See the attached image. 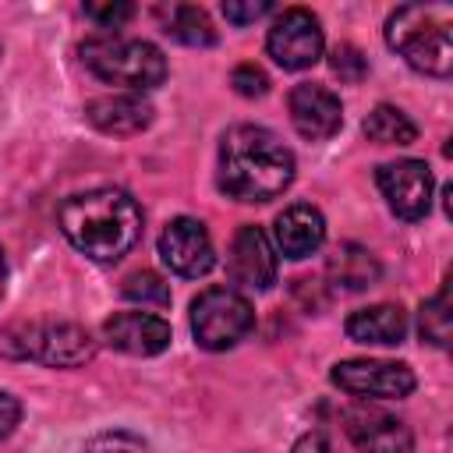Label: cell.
<instances>
[{"label":"cell","mask_w":453,"mask_h":453,"mask_svg":"<svg viewBox=\"0 0 453 453\" xmlns=\"http://www.w3.org/2000/svg\"><path fill=\"white\" fill-rule=\"evenodd\" d=\"M57 223L64 237L92 262H117L142 237V209L120 188H92L64 198Z\"/></svg>","instance_id":"6da1fadb"},{"label":"cell","mask_w":453,"mask_h":453,"mask_svg":"<svg viewBox=\"0 0 453 453\" xmlns=\"http://www.w3.org/2000/svg\"><path fill=\"white\" fill-rule=\"evenodd\" d=\"M294 180V152L258 124H237L219 142V188L237 202H269Z\"/></svg>","instance_id":"7a4b0ae2"},{"label":"cell","mask_w":453,"mask_h":453,"mask_svg":"<svg viewBox=\"0 0 453 453\" xmlns=\"http://www.w3.org/2000/svg\"><path fill=\"white\" fill-rule=\"evenodd\" d=\"M386 42L421 74L446 78L453 71V21L442 7H396L386 21Z\"/></svg>","instance_id":"3957f363"},{"label":"cell","mask_w":453,"mask_h":453,"mask_svg":"<svg viewBox=\"0 0 453 453\" xmlns=\"http://www.w3.org/2000/svg\"><path fill=\"white\" fill-rule=\"evenodd\" d=\"M81 64L106 85H120L124 92H149L166 78V57L159 46L117 32H99L81 42Z\"/></svg>","instance_id":"277c9868"},{"label":"cell","mask_w":453,"mask_h":453,"mask_svg":"<svg viewBox=\"0 0 453 453\" xmlns=\"http://www.w3.org/2000/svg\"><path fill=\"white\" fill-rule=\"evenodd\" d=\"M255 326L251 301L234 287H209L191 301V333L205 350H230Z\"/></svg>","instance_id":"5b68a950"},{"label":"cell","mask_w":453,"mask_h":453,"mask_svg":"<svg viewBox=\"0 0 453 453\" xmlns=\"http://www.w3.org/2000/svg\"><path fill=\"white\" fill-rule=\"evenodd\" d=\"M18 354L50 368H78L92 361L96 340L74 322H32L18 329Z\"/></svg>","instance_id":"8992f818"},{"label":"cell","mask_w":453,"mask_h":453,"mask_svg":"<svg viewBox=\"0 0 453 453\" xmlns=\"http://www.w3.org/2000/svg\"><path fill=\"white\" fill-rule=\"evenodd\" d=\"M322 25L311 11L304 7H287L283 14L273 18V28L265 35L269 57L283 71H304L322 57Z\"/></svg>","instance_id":"52a82bcc"},{"label":"cell","mask_w":453,"mask_h":453,"mask_svg":"<svg viewBox=\"0 0 453 453\" xmlns=\"http://www.w3.org/2000/svg\"><path fill=\"white\" fill-rule=\"evenodd\" d=\"M333 386H340L350 396L361 400H400L414 389V372L400 361H372V357H350L333 365L329 372Z\"/></svg>","instance_id":"ba28073f"},{"label":"cell","mask_w":453,"mask_h":453,"mask_svg":"<svg viewBox=\"0 0 453 453\" xmlns=\"http://www.w3.org/2000/svg\"><path fill=\"white\" fill-rule=\"evenodd\" d=\"M375 184L386 205L400 219H425L432 209V170L425 159H393L375 170Z\"/></svg>","instance_id":"9c48e42d"},{"label":"cell","mask_w":453,"mask_h":453,"mask_svg":"<svg viewBox=\"0 0 453 453\" xmlns=\"http://www.w3.org/2000/svg\"><path fill=\"white\" fill-rule=\"evenodd\" d=\"M159 258L177 276H188V280L205 276L216 265V248H212V237H209L205 223H198L191 216L170 219L159 234Z\"/></svg>","instance_id":"30bf717a"},{"label":"cell","mask_w":453,"mask_h":453,"mask_svg":"<svg viewBox=\"0 0 453 453\" xmlns=\"http://www.w3.org/2000/svg\"><path fill=\"white\" fill-rule=\"evenodd\" d=\"M226 273L244 290H269L276 283V248L262 226L248 223L234 234L230 255H226Z\"/></svg>","instance_id":"8fae6325"},{"label":"cell","mask_w":453,"mask_h":453,"mask_svg":"<svg viewBox=\"0 0 453 453\" xmlns=\"http://www.w3.org/2000/svg\"><path fill=\"white\" fill-rule=\"evenodd\" d=\"M287 110H290V124L297 127V134L311 138V142L333 138L340 131V124H343L340 96L329 92L326 85H315V81L294 85L290 96H287Z\"/></svg>","instance_id":"7c38bea8"},{"label":"cell","mask_w":453,"mask_h":453,"mask_svg":"<svg viewBox=\"0 0 453 453\" xmlns=\"http://www.w3.org/2000/svg\"><path fill=\"white\" fill-rule=\"evenodd\" d=\"M103 340L134 357H152L170 347V326L152 311H117L103 322Z\"/></svg>","instance_id":"4fadbf2b"},{"label":"cell","mask_w":453,"mask_h":453,"mask_svg":"<svg viewBox=\"0 0 453 453\" xmlns=\"http://www.w3.org/2000/svg\"><path fill=\"white\" fill-rule=\"evenodd\" d=\"M343 428L361 453H411V428L375 407H350L343 411Z\"/></svg>","instance_id":"5bb4252c"},{"label":"cell","mask_w":453,"mask_h":453,"mask_svg":"<svg viewBox=\"0 0 453 453\" xmlns=\"http://www.w3.org/2000/svg\"><path fill=\"white\" fill-rule=\"evenodd\" d=\"M273 237H276V248L283 258H308L326 241V219L315 205L294 202L276 216Z\"/></svg>","instance_id":"9a60e30c"},{"label":"cell","mask_w":453,"mask_h":453,"mask_svg":"<svg viewBox=\"0 0 453 453\" xmlns=\"http://www.w3.org/2000/svg\"><path fill=\"white\" fill-rule=\"evenodd\" d=\"M85 117L103 134H134L152 124V106L142 99V92H113L88 99Z\"/></svg>","instance_id":"2e32d148"},{"label":"cell","mask_w":453,"mask_h":453,"mask_svg":"<svg viewBox=\"0 0 453 453\" xmlns=\"http://www.w3.org/2000/svg\"><path fill=\"white\" fill-rule=\"evenodd\" d=\"M347 336L357 343H379V347H393L407 336V315L400 304H372V308H357L347 315L343 322Z\"/></svg>","instance_id":"e0dca14e"},{"label":"cell","mask_w":453,"mask_h":453,"mask_svg":"<svg viewBox=\"0 0 453 453\" xmlns=\"http://www.w3.org/2000/svg\"><path fill=\"white\" fill-rule=\"evenodd\" d=\"M329 280L340 287V290H365L379 280V262L368 248H357V244H343L336 248V255H329V265H326Z\"/></svg>","instance_id":"ac0fdd59"},{"label":"cell","mask_w":453,"mask_h":453,"mask_svg":"<svg viewBox=\"0 0 453 453\" xmlns=\"http://www.w3.org/2000/svg\"><path fill=\"white\" fill-rule=\"evenodd\" d=\"M361 127H365L368 142H379V145H411V142L418 138L414 120H411L403 110L389 106V103H379V106L365 117Z\"/></svg>","instance_id":"d6986e66"},{"label":"cell","mask_w":453,"mask_h":453,"mask_svg":"<svg viewBox=\"0 0 453 453\" xmlns=\"http://www.w3.org/2000/svg\"><path fill=\"white\" fill-rule=\"evenodd\" d=\"M166 35L184 42V46H212L216 42V28L209 21V14L195 4H177L166 18Z\"/></svg>","instance_id":"ffe728a7"},{"label":"cell","mask_w":453,"mask_h":453,"mask_svg":"<svg viewBox=\"0 0 453 453\" xmlns=\"http://www.w3.org/2000/svg\"><path fill=\"white\" fill-rule=\"evenodd\" d=\"M421 340H428L432 347H446V340H449V301H446V287L421 304Z\"/></svg>","instance_id":"44dd1931"},{"label":"cell","mask_w":453,"mask_h":453,"mask_svg":"<svg viewBox=\"0 0 453 453\" xmlns=\"http://www.w3.org/2000/svg\"><path fill=\"white\" fill-rule=\"evenodd\" d=\"M124 297L127 301H138V304H152V308H163L170 304V287L156 276V273H131L124 280Z\"/></svg>","instance_id":"7402d4cb"},{"label":"cell","mask_w":453,"mask_h":453,"mask_svg":"<svg viewBox=\"0 0 453 453\" xmlns=\"http://www.w3.org/2000/svg\"><path fill=\"white\" fill-rule=\"evenodd\" d=\"M81 453H149V446L131 432H103L88 439Z\"/></svg>","instance_id":"603a6c76"},{"label":"cell","mask_w":453,"mask_h":453,"mask_svg":"<svg viewBox=\"0 0 453 453\" xmlns=\"http://www.w3.org/2000/svg\"><path fill=\"white\" fill-rule=\"evenodd\" d=\"M230 81H234V88H237L241 96H248V99L265 96V88H269V78H265V71H262L258 64H237L234 74H230Z\"/></svg>","instance_id":"cb8c5ba5"},{"label":"cell","mask_w":453,"mask_h":453,"mask_svg":"<svg viewBox=\"0 0 453 453\" xmlns=\"http://www.w3.org/2000/svg\"><path fill=\"white\" fill-rule=\"evenodd\" d=\"M333 71L340 78H347V81H361L365 71H368V64H365V57L354 46H336L333 50Z\"/></svg>","instance_id":"d4e9b609"},{"label":"cell","mask_w":453,"mask_h":453,"mask_svg":"<svg viewBox=\"0 0 453 453\" xmlns=\"http://www.w3.org/2000/svg\"><path fill=\"white\" fill-rule=\"evenodd\" d=\"M85 14L92 21H99L103 28H117V25H124L134 14V7L124 4V0H117V4H85Z\"/></svg>","instance_id":"484cf974"},{"label":"cell","mask_w":453,"mask_h":453,"mask_svg":"<svg viewBox=\"0 0 453 453\" xmlns=\"http://www.w3.org/2000/svg\"><path fill=\"white\" fill-rule=\"evenodd\" d=\"M273 11V4L269 0H251V4H223V14H226V21H234V25H248V21H255V18H262V14H269Z\"/></svg>","instance_id":"4316f807"},{"label":"cell","mask_w":453,"mask_h":453,"mask_svg":"<svg viewBox=\"0 0 453 453\" xmlns=\"http://www.w3.org/2000/svg\"><path fill=\"white\" fill-rule=\"evenodd\" d=\"M18 418H21V403H18L11 393H4V389H0V442L14 432Z\"/></svg>","instance_id":"83f0119b"},{"label":"cell","mask_w":453,"mask_h":453,"mask_svg":"<svg viewBox=\"0 0 453 453\" xmlns=\"http://www.w3.org/2000/svg\"><path fill=\"white\" fill-rule=\"evenodd\" d=\"M294 453H329V442L322 432H304L297 442H294Z\"/></svg>","instance_id":"f1b7e54d"},{"label":"cell","mask_w":453,"mask_h":453,"mask_svg":"<svg viewBox=\"0 0 453 453\" xmlns=\"http://www.w3.org/2000/svg\"><path fill=\"white\" fill-rule=\"evenodd\" d=\"M4 283H7V258H4V248H0V294H4Z\"/></svg>","instance_id":"f546056e"}]
</instances>
